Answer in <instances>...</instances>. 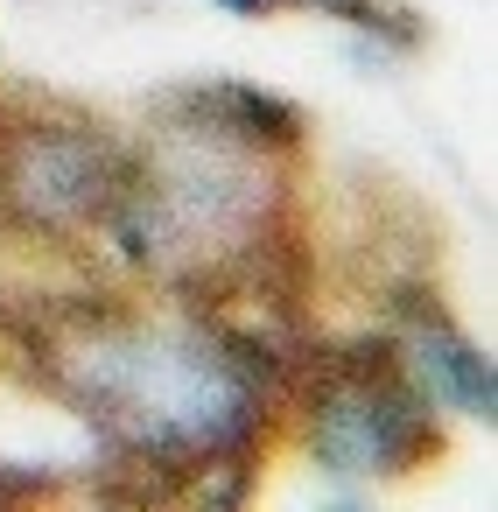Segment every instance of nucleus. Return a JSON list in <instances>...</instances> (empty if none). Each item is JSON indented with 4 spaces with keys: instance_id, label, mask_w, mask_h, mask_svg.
Returning <instances> with one entry per match:
<instances>
[{
    "instance_id": "nucleus-1",
    "label": "nucleus",
    "mask_w": 498,
    "mask_h": 512,
    "mask_svg": "<svg viewBox=\"0 0 498 512\" xmlns=\"http://www.w3.org/2000/svg\"><path fill=\"white\" fill-rule=\"evenodd\" d=\"M64 372L85 414H99L134 456H155V463L232 456L253 442L267 414V386H260L267 365L197 330H148V337L99 330L64 358Z\"/></svg>"
},
{
    "instance_id": "nucleus-2",
    "label": "nucleus",
    "mask_w": 498,
    "mask_h": 512,
    "mask_svg": "<svg viewBox=\"0 0 498 512\" xmlns=\"http://www.w3.org/2000/svg\"><path fill=\"white\" fill-rule=\"evenodd\" d=\"M316 463L337 477H372V470H407L435 435H428V400L400 386L393 358H351L344 379L316 393Z\"/></svg>"
},
{
    "instance_id": "nucleus-3",
    "label": "nucleus",
    "mask_w": 498,
    "mask_h": 512,
    "mask_svg": "<svg viewBox=\"0 0 498 512\" xmlns=\"http://www.w3.org/2000/svg\"><path fill=\"white\" fill-rule=\"evenodd\" d=\"M0 197H8L29 225H85L113 211L120 197V155L99 134L78 127H29L0 169Z\"/></svg>"
},
{
    "instance_id": "nucleus-4",
    "label": "nucleus",
    "mask_w": 498,
    "mask_h": 512,
    "mask_svg": "<svg viewBox=\"0 0 498 512\" xmlns=\"http://www.w3.org/2000/svg\"><path fill=\"white\" fill-rule=\"evenodd\" d=\"M407 365H414V393H421V400H442V407H456V414H484V421H491V407H498L491 358H484L470 337H456L435 309L421 316V330H414V344H407Z\"/></svg>"
},
{
    "instance_id": "nucleus-5",
    "label": "nucleus",
    "mask_w": 498,
    "mask_h": 512,
    "mask_svg": "<svg viewBox=\"0 0 498 512\" xmlns=\"http://www.w3.org/2000/svg\"><path fill=\"white\" fill-rule=\"evenodd\" d=\"M190 106L204 113L197 127H211V134H232V141H246V148H295L302 141V113L288 106V99H274V92H260V85H211V92H190Z\"/></svg>"
},
{
    "instance_id": "nucleus-6",
    "label": "nucleus",
    "mask_w": 498,
    "mask_h": 512,
    "mask_svg": "<svg viewBox=\"0 0 498 512\" xmlns=\"http://www.w3.org/2000/svg\"><path fill=\"white\" fill-rule=\"evenodd\" d=\"M302 8L337 15V22H351V29H379V36H393L400 50H407V43H421V29L407 22V8H393V0H302Z\"/></svg>"
},
{
    "instance_id": "nucleus-7",
    "label": "nucleus",
    "mask_w": 498,
    "mask_h": 512,
    "mask_svg": "<svg viewBox=\"0 0 498 512\" xmlns=\"http://www.w3.org/2000/svg\"><path fill=\"white\" fill-rule=\"evenodd\" d=\"M225 15H267V8H288V0H218Z\"/></svg>"
}]
</instances>
